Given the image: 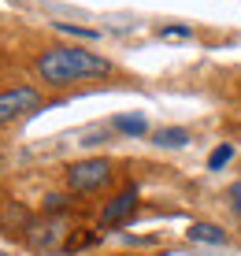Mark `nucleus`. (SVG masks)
Returning <instances> with one entry per match:
<instances>
[{
	"instance_id": "obj_1",
	"label": "nucleus",
	"mask_w": 241,
	"mask_h": 256,
	"mask_svg": "<svg viewBox=\"0 0 241 256\" xmlns=\"http://www.w3.org/2000/svg\"><path fill=\"white\" fill-rule=\"evenodd\" d=\"M38 74L48 86H70V82H82V78L112 74V64L86 48H48L38 56Z\"/></svg>"
},
{
	"instance_id": "obj_2",
	"label": "nucleus",
	"mask_w": 241,
	"mask_h": 256,
	"mask_svg": "<svg viewBox=\"0 0 241 256\" xmlns=\"http://www.w3.org/2000/svg\"><path fill=\"white\" fill-rule=\"evenodd\" d=\"M67 219L64 216H44V219H34L26 223V242H30L34 252H56L67 238Z\"/></svg>"
},
{
	"instance_id": "obj_3",
	"label": "nucleus",
	"mask_w": 241,
	"mask_h": 256,
	"mask_svg": "<svg viewBox=\"0 0 241 256\" xmlns=\"http://www.w3.org/2000/svg\"><path fill=\"white\" fill-rule=\"evenodd\" d=\"M108 178H112V167H108V160H100V156L78 160V164L67 167V186L74 193H93V190H100Z\"/></svg>"
},
{
	"instance_id": "obj_4",
	"label": "nucleus",
	"mask_w": 241,
	"mask_h": 256,
	"mask_svg": "<svg viewBox=\"0 0 241 256\" xmlns=\"http://www.w3.org/2000/svg\"><path fill=\"white\" fill-rule=\"evenodd\" d=\"M38 104H41V96H38V90H30V86L4 90V93H0V126L30 116V112H38Z\"/></svg>"
},
{
	"instance_id": "obj_5",
	"label": "nucleus",
	"mask_w": 241,
	"mask_h": 256,
	"mask_svg": "<svg viewBox=\"0 0 241 256\" xmlns=\"http://www.w3.org/2000/svg\"><path fill=\"white\" fill-rule=\"evenodd\" d=\"M134 208H138V190H122L115 200H108V204H104L100 223H104V226H115V223H122Z\"/></svg>"
},
{
	"instance_id": "obj_6",
	"label": "nucleus",
	"mask_w": 241,
	"mask_h": 256,
	"mask_svg": "<svg viewBox=\"0 0 241 256\" xmlns=\"http://www.w3.org/2000/svg\"><path fill=\"white\" fill-rule=\"evenodd\" d=\"M190 242H197V245H226V230L216 223H193L190 230Z\"/></svg>"
},
{
	"instance_id": "obj_7",
	"label": "nucleus",
	"mask_w": 241,
	"mask_h": 256,
	"mask_svg": "<svg viewBox=\"0 0 241 256\" xmlns=\"http://www.w3.org/2000/svg\"><path fill=\"white\" fill-rule=\"evenodd\" d=\"M152 141L160 148H182L186 141H190V130H186V126H160L152 134Z\"/></svg>"
},
{
	"instance_id": "obj_8",
	"label": "nucleus",
	"mask_w": 241,
	"mask_h": 256,
	"mask_svg": "<svg viewBox=\"0 0 241 256\" xmlns=\"http://www.w3.org/2000/svg\"><path fill=\"white\" fill-rule=\"evenodd\" d=\"M112 130H122V134H130V138H141V134H148V122H145V116H115Z\"/></svg>"
},
{
	"instance_id": "obj_9",
	"label": "nucleus",
	"mask_w": 241,
	"mask_h": 256,
	"mask_svg": "<svg viewBox=\"0 0 241 256\" xmlns=\"http://www.w3.org/2000/svg\"><path fill=\"white\" fill-rule=\"evenodd\" d=\"M230 156H234V145H219V148H212L208 167H212V171H219L222 164H230Z\"/></svg>"
},
{
	"instance_id": "obj_10",
	"label": "nucleus",
	"mask_w": 241,
	"mask_h": 256,
	"mask_svg": "<svg viewBox=\"0 0 241 256\" xmlns=\"http://www.w3.org/2000/svg\"><path fill=\"white\" fill-rule=\"evenodd\" d=\"M56 30H64V34H74V38H86V41H96V38H100L96 30H86V26H74V22H56Z\"/></svg>"
},
{
	"instance_id": "obj_11",
	"label": "nucleus",
	"mask_w": 241,
	"mask_h": 256,
	"mask_svg": "<svg viewBox=\"0 0 241 256\" xmlns=\"http://www.w3.org/2000/svg\"><path fill=\"white\" fill-rule=\"evenodd\" d=\"M64 208H67V197H64V193H48V197H44V212H48V216H60Z\"/></svg>"
},
{
	"instance_id": "obj_12",
	"label": "nucleus",
	"mask_w": 241,
	"mask_h": 256,
	"mask_svg": "<svg viewBox=\"0 0 241 256\" xmlns=\"http://www.w3.org/2000/svg\"><path fill=\"white\" fill-rule=\"evenodd\" d=\"M190 34H193V26H164L160 38H190Z\"/></svg>"
},
{
	"instance_id": "obj_13",
	"label": "nucleus",
	"mask_w": 241,
	"mask_h": 256,
	"mask_svg": "<svg viewBox=\"0 0 241 256\" xmlns=\"http://www.w3.org/2000/svg\"><path fill=\"white\" fill-rule=\"evenodd\" d=\"M230 208L241 216V182H234V186H230Z\"/></svg>"
}]
</instances>
